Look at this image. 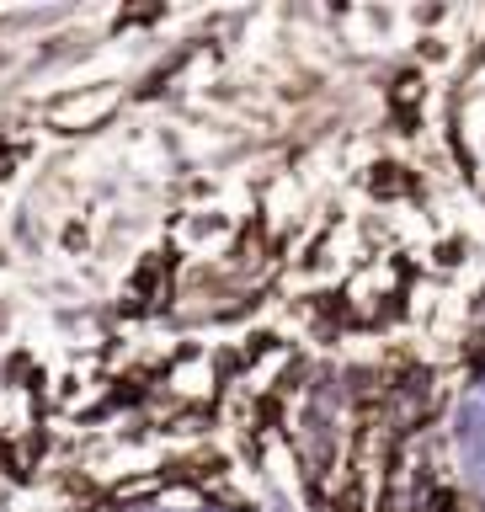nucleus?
<instances>
[{
  "instance_id": "obj_1",
  "label": "nucleus",
  "mask_w": 485,
  "mask_h": 512,
  "mask_svg": "<svg viewBox=\"0 0 485 512\" xmlns=\"http://www.w3.org/2000/svg\"><path fill=\"white\" fill-rule=\"evenodd\" d=\"M192 187L155 288L294 512H485V6H395Z\"/></svg>"
},
{
  "instance_id": "obj_2",
  "label": "nucleus",
  "mask_w": 485,
  "mask_h": 512,
  "mask_svg": "<svg viewBox=\"0 0 485 512\" xmlns=\"http://www.w3.org/2000/svg\"><path fill=\"white\" fill-rule=\"evenodd\" d=\"M123 422L102 448L80 432L64 454L75 496L43 512H294L262 454L240 438L208 374V358L176 315L139 336Z\"/></svg>"
}]
</instances>
